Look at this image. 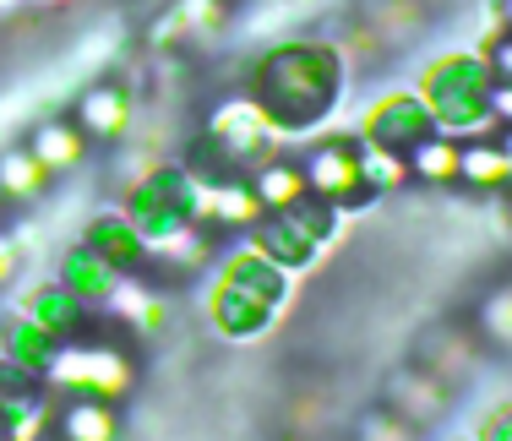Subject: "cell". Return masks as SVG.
Wrapping results in <instances>:
<instances>
[{"instance_id":"7a4b0ae2","label":"cell","mask_w":512,"mask_h":441,"mask_svg":"<svg viewBox=\"0 0 512 441\" xmlns=\"http://www.w3.org/2000/svg\"><path fill=\"white\" fill-rule=\"evenodd\" d=\"M491 66L485 55H442L425 66L420 77V98L436 115V131L458 137V131H474V137H491Z\"/></svg>"},{"instance_id":"ffe728a7","label":"cell","mask_w":512,"mask_h":441,"mask_svg":"<svg viewBox=\"0 0 512 441\" xmlns=\"http://www.w3.org/2000/svg\"><path fill=\"white\" fill-rule=\"evenodd\" d=\"M11 267H17V245H11L6 235H0V284L11 278Z\"/></svg>"},{"instance_id":"8992f818","label":"cell","mask_w":512,"mask_h":441,"mask_svg":"<svg viewBox=\"0 0 512 441\" xmlns=\"http://www.w3.org/2000/svg\"><path fill=\"white\" fill-rule=\"evenodd\" d=\"M256 245H262V256H273L284 273L311 267L316 256H322V235H316L295 207H289V213H262V224H256Z\"/></svg>"},{"instance_id":"ba28073f","label":"cell","mask_w":512,"mask_h":441,"mask_svg":"<svg viewBox=\"0 0 512 441\" xmlns=\"http://www.w3.org/2000/svg\"><path fill=\"white\" fill-rule=\"evenodd\" d=\"M28 153L39 158L50 175H66V169L82 164V153H88V137H82L77 120H44V126H33Z\"/></svg>"},{"instance_id":"5b68a950","label":"cell","mask_w":512,"mask_h":441,"mask_svg":"<svg viewBox=\"0 0 512 441\" xmlns=\"http://www.w3.org/2000/svg\"><path fill=\"white\" fill-rule=\"evenodd\" d=\"M436 131V115L425 109V98L420 93H393V98H382V104L365 115V142H376V147H414V142H425Z\"/></svg>"},{"instance_id":"30bf717a","label":"cell","mask_w":512,"mask_h":441,"mask_svg":"<svg viewBox=\"0 0 512 441\" xmlns=\"http://www.w3.org/2000/svg\"><path fill=\"white\" fill-rule=\"evenodd\" d=\"M251 191H256V202H262L267 213H289L300 196H311L306 191V169L289 164V158H267V164L251 175Z\"/></svg>"},{"instance_id":"e0dca14e","label":"cell","mask_w":512,"mask_h":441,"mask_svg":"<svg viewBox=\"0 0 512 441\" xmlns=\"http://www.w3.org/2000/svg\"><path fill=\"white\" fill-rule=\"evenodd\" d=\"M360 441H414V431L404 420H393V414H371L365 431H360Z\"/></svg>"},{"instance_id":"44dd1931","label":"cell","mask_w":512,"mask_h":441,"mask_svg":"<svg viewBox=\"0 0 512 441\" xmlns=\"http://www.w3.org/2000/svg\"><path fill=\"white\" fill-rule=\"evenodd\" d=\"M502 22H507V28H512V0H502Z\"/></svg>"},{"instance_id":"52a82bcc","label":"cell","mask_w":512,"mask_h":441,"mask_svg":"<svg viewBox=\"0 0 512 441\" xmlns=\"http://www.w3.org/2000/svg\"><path fill=\"white\" fill-rule=\"evenodd\" d=\"M82 245H93V251L104 256L109 267H120V273H131V267L148 256V240H142V229L131 224L126 213H104L88 224V235H82Z\"/></svg>"},{"instance_id":"9c48e42d","label":"cell","mask_w":512,"mask_h":441,"mask_svg":"<svg viewBox=\"0 0 512 441\" xmlns=\"http://www.w3.org/2000/svg\"><path fill=\"white\" fill-rule=\"evenodd\" d=\"M60 284L77 294L82 305H88V300H109L115 284H120V267H109L93 245H77V251L66 256V267H60Z\"/></svg>"},{"instance_id":"277c9868","label":"cell","mask_w":512,"mask_h":441,"mask_svg":"<svg viewBox=\"0 0 512 441\" xmlns=\"http://www.w3.org/2000/svg\"><path fill=\"white\" fill-rule=\"evenodd\" d=\"M131 120H137V98H131V82L104 77L93 88H82L77 98V126L88 142H120L131 137Z\"/></svg>"},{"instance_id":"2e32d148","label":"cell","mask_w":512,"mask_h":441,"mask_svg":"<svg viewBox=\"0 0 512 441\" xmlns=\"http://www.w3.org/2000/svg\"><path fill=\"white\" fill-rule=\"evenodd\" d=\"M229 6H235V0H175V11H180V22H186V39L191 44L218 39V33L229 28Z\"/></svg>"},{"instance_id":"3957f363","label":"cell","mask_w":512,"mask_h":441,"mask_svg":"<svg viewBox=\"0 0 512 441\" xmlns=\"http://www.w3.org/2000/svg\"><path fill=\"white\" fill-rule=\"evenodd\" d=\"M300 169H306V191L322 196V202H333V207L371 196V191H365V175H360V147L355 142H322V147H311V158Z\"/></svg>"},{"instance_id":"8fae6325","label":"cell","mask_w":512,"mask_h":441,"mask_svg":"<svg viewBox=\"0 0 512 441\" xmlns=\"http://www.w3.org/2000/svg\"><path fill=\"white\" fill-rule=\"evenodd\" d=\"M409 175L431 180V186H453V180L463 175V147L447 137V131H431L425 142L409 147Z\"/></svg>"},{"instance_id":"9a60e30c","label":"cell","mask_w":512,"mask_h":441,"mask_svg":"<svg viewBox=\"0 0 512 441\" xmlns=\"http://www.w3.org/2000/svg\"><path fill=\"white\" fill-rule=\"evenodd\" d=\"M60 431H66V441H115V414L99 398H82V403H66Z\"/></svg>"},{"instance_id":"d6986e66","label":"cell","mask_w":512,"mask_h":441,"mask_svg":"<svg viewBox=\"0 0 512 441\" xmlns=\"http://www.w3.org/2000/svg\"><path fill=\"white\" fill-rule=\"evenodd\" d=\"M491 120L512 131V82H491Z\"/></svg>"},{"instance_id":"ac0fdd59","label":"cell","mask_w":512,"mask_h":441,"mask_svg":"<svg viewBox=\"0 0 512 441\" xmlns=\"http://www.w3.org/2000/svg\"><path fill=\"white\" fill-rule=\"evenodd\" d=\"M485 66H491L496 82H512V28H502L491 39V49H485Z\"/></svg>"},{"instance_id":"5bb4252c","label":"cell","mask_w":512,"mask_h":441,"mask_svg":"<svg viewBox=\"0 0 512 441\" xmlns=\"http://www.w3.org/2000/svg\"><path fill=\"white\" fill-rule=\"evenodd\" d=\"M360 175H365V191H398V186H409V158L404 153H393V147H376V142H365L360 147Z\"/></svg>"},{"instance_id":"4fadbf2b","label":"cell","mask_w":512,"mask_h":441,"mask_svg":"<svg viewBox=\"0 0 512 441\" xmlns=\"http://www.w3.org/2000/svg\"><path fill=\"white\" fill-rule=\"evenodd\" d=\"M458 180H469V186H480V191L512 186V153H507L502 142L480 137L474 147H463V175Z\"/></svg>"},{"instance_id":"6da1fadb","label":"cell","mask_w":512,"mask_h":441,"mask_svg":"<svg viewBox=\"0 0 512 441\" xmlns=\"http://www.w3.org/2000/svg\"><path fill=\"white\" fill-rule=\"evenodd\" d=\"M344 93V55L322 39H289L267 49L256 66V109L273 120V131H306L333 109Z\"/></svg>"},{"instance_id":"7c38bea8","label":"cell","mask_w":512,"mask_h":441,"mask_svg":"<svg viewBox=\"0 0 512 441\" xmlns=\"http://www.w3.org/2000/svg\"><path fill=\"white\" fill-rule=\"evenodd\" d=\"M44 186H50V169L39 164V158L28 153V147H11V153H0V202H33Z\"/></svg>"}]
</instances>
